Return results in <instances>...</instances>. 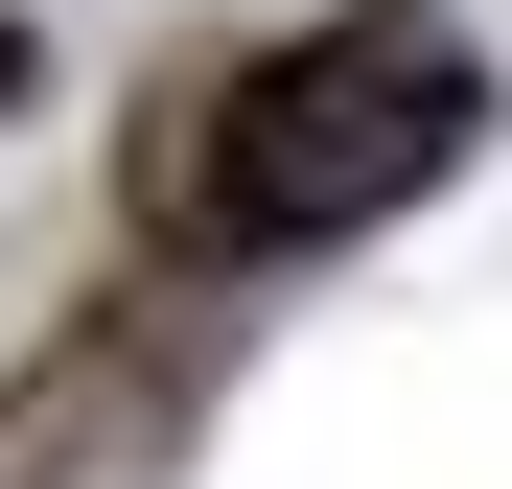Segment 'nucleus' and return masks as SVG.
<instances>
[{"label":"nucleus","instance_id":"f257e3e1","mask_svg":"<svg viewBox=\"0 0 512 489\" xmlns=\"http://www.w3.org/2000/svg\"><path fill=\"white\" fill-rule=\"evenodd\" d=\"M489 117L466 24H419V0H350V24L256 47V70H187V94L140 117V233H210V257H326V233H373L396 187H443Z\"/></svg>","mask_w":512,"mask_h":489},{"label":"nucleus","instance_id":"f03ea898","mask_svg":"<svg viewBox=\"0 0 512 489\" xmlns=\"http://www.w3.org/2000/svg\"><path fill=\"white\" fill-rule=\"evenodd\" d=\"M210 420V326L187 303H94L47 373H0V489H163Z\"/></svg>","mask_w":512,"mask_h":489},{"label":"nucleus","instance_id":"7ed1b4c3","mask_svg":"<svg viewBox=\"0 0 512 489\" xmlns=\"http://www.w3.org/2000/svg\"><path fill=\"white\" fill-rule=\"evenodd\" d=\"M0 117H24V24H0Z\"/></svg>","mask_w":512,"mask_h":489}]
</instances>
